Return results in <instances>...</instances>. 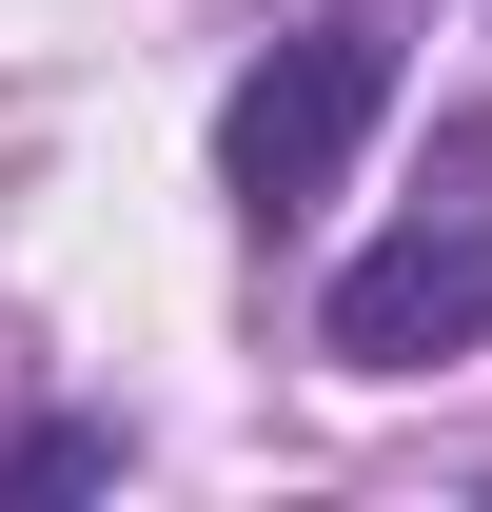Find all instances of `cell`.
I'll return each instance as SVG.
<instances>
[{
	"mask_svg": "<svg viewBox=\"0 0 492 512\" xmlns=\"http://www.w3.org/2000/svg\"><path fill=\"white\" fill-rule=\"evenodd\" d=\"M433 178L374 256H335V296H315V355L335 375H433V355H492V119L433 138Z\"/></svg>",
	"mask_w": 492,
	"mask_h": 512,
	"instance_id": "1",
	"label": "cell"
},
{
	"mask_svg": "<svg viewBox=\"0 0 492 512\" xmlns=\"http://www.w3.org/2000/svg\"><path fill=\"white\" fill-rule=\"evenodd\" d=\"M374 119H394V20H374V0H335L315 40H276V60L217 99V197H237L256 237H296L315 197L355 178V138H374Z\"/></svg>",
	"mask_w": 492,
	"mask_h": 512,
	"instance_id": "2",
	"label": "cell"
},
{
	"mask_svg": "<svg viewBox=\"0 0 492 512\" xmlns=\"http://www.w3.org/2000/svg\"><path fill=\"white\" fill-rule=\"evenodd\" d=\"M40 493H119V414H20L0 434V512H40Z\"/></svg>",
	"mask_w": 492,
	"mask_h": 512,
	"instance_id": "3",
	"label": "cell"
}]
</instances>
